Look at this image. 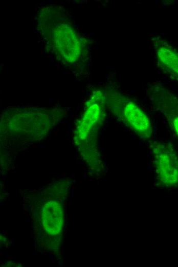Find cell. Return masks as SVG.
I'll return each mask as SVG.
<instances>
[{"label": "cell", "mask_w": 178, "mask_h": 267, "mask_svg": "<svg viewBox=\"0 0 178 267\" xmlns=\"http://www.w3.org/2000/svg\"><path fill=\"white\" fill-rule=\"evenodd\" d=\"M52 33L53 44L59 55L69 62L76 61L80 54V44L73 29L61 23L54 28Z\"/></svg>", "instance_id": "1"}, {"label": "cell", "mask_w": 178, "mask_h": 267, "mask_svg": "<svg viewBox=\"0 0 178 267\" xmlns=\"http://www.w3.org/2000/svg\"><path fill=\"white\" fill-rule=\"evenodd\" d=\"M125 121L141 138H148L151 134L150 121L143 111L135 103H128L123 111Z\"/></svg>", "instance_id": "2"}, {"label": "cell", "mask_w": 178, "mask_h": 267, "mask_svg": "<svg viewBox=\"0 0 178 267\" xmlns=\"http://www.w3.org/2000/svg\"><path fill=\"white\" fill-rule=\"evenodd\" d=\"M43 228L50 235H56L61 231L63 224V211L60 204L55 201L47 203L42 208Z\"/></svg>", "instance_id": "3"}, {"label": "cell", "mask_w": 178, "mask_h": 267, "mask_svg": "<svg viewBox=\"0 0 178 267\" xmlns=\"http://www.w3.org/2000/svg\"><path fill=\"white\" fill-rule=\"evenodd\" d=\"M160 150H158V164L157 166L158 167L159 174L171 175L172 177L173 175L176 177V166L173 165V163L175 162H172L174 158H172V150L168 148L167 146L165 145H161L160 146Z\"/></svg>", "instance_id": "4"}, {"label": "cell", "mask_w": 178, "mask_h": 267, "mask_svg": "<svg viewBox=\"0 0 178 267\" xmlns=\"http://www.w3.org/2000/svg\"><path fill=\"white\" fill-rule=\"evenodd\" d=\"M157 55L162 68L172 74H177V56L175 51L169 47L162 46L157 49Z\"/></svg>", "instance_id": "5"}]
</instances>
